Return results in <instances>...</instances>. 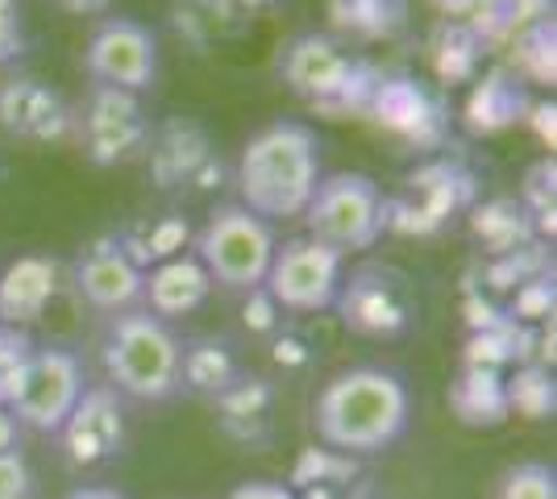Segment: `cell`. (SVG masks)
I'll return each instance as SVG.
<instances>
[{
  "label": "cell",
  "mask_w": 557,
  "mask_h": 499,
  "mask_svg": "<svg viewBox=\"0 0 557 499\" xmlns=\"http://www.w3.org/2000/svg\"><path fill=\"white\" fill-rule=\"evenodd\" d=\"M34 491H38V483H34V471H29L25 453H0V499H34Z\"/></svg>",
  "instance_id": "cell-31"
},
{
  "label": "cell",
  "mask_w": 557,
  "mask_h": 499,
  "mask_svg": "<svg viewBox=\"0 0 557 499\" xmlns=\"http://www.w3.org/2000/svg\"><path fill=\"white\" fill-rule=\"evenodd\" d=\"M0 129L22 142H63L75 134V109L50 84L34 75H17L0 84Z\"/></svg>",
  "instance_id": "cell-13"
},
{
  "label": "cell",
  "mask_w": 557,
  "mask_h": 499,
  "mask_svg": "<svg viewBox=\"0 0 557 499\" xmlns=\"http://www.w3.org/2000/svg\"><path fill=\"white\" fill-rule=\"evenodd\" d=\"M300 216L308 225V238L325 241L337 254L371 250L374 241L383 238V229L392 225L383 191L362 171H342V175L321 179Z\"/></svg>",
  "instance_id": "cell-5"
},
{
  "label": "cell",
  "mask_w": 557,
  "mask_h": 499,
  "mask_svg": "<svg viewBox=\"0 0 557 499\" xmlns=\"http://www.w3.org/2000/svg\"><path fill=\"white\" fill-rule=\"evenodd\" d=\"M433 4H437V9H442L445 17H470V13H474V4H479V0H433Z\"/></svg>",
  "instance_id": "cell-38"
},
{
  "label": "cell",
  "mask_w": 557,
  "mask_h": 499,
  "mask_svg": "<svg viewBox=\"0 0 557 499\" xmlns=\"http://www.w3.org/2000/svg\"><path fill=\"white\" fill-rule=\"evenodd\" d=\"M504 391H508V412H520L524 421H545L554 416L557 391L554 375L545 362H524L511 375H504Z\"/></svg>",
  "instance_id": "cell-24"
},
{
  "label": "cell",
  "mask_w": 557,
  "mask_h": 499,
  "mask_svg": "<svg viewBox=\"0 0 557 499\" xmlns=\"http://www.w3.org/2000/svg\"><path fill=\"white\" fill-rule=\"evenodd\" d=\"M29 358H34V337L25 329H13V325H0V404L4 408L22 383Z\"/></svg>",
  "instance_id": "cell-30"
},
{
  "label": "cell",
  "mask_w": 557,
  "mask_h": 499,
  "mask_svg": "<svg viewBox=\"0 0 557 499\" xmlns=\"http://www.w3.org/2000/svg\"><path fill=\"white\" fill-rule=\"evenodd\" d=\"M50 4H59L71 17H96V13H104L113 0H50Z\"/></svg>",
  "instance_id": "cell-36"
},
{
  "label": "cell",
  "mask_w": 557,
  "mask_h": 499,
  "mask_svg": "<svg viewBox=\"0 0 557 499\" xmlns=\"http://www.w3.org/2000/svg\"><path fill=\"white\" fill-rule=\"evenodd\" d=\"M242 316H246V329H255V333H278V325H283V321H278L283 309L267 296V287H255V291H250Z\"/></svg>",
  "instance_id": "cell-34"
},
{
  "label": "cell",
  "mask_w": 557,
  "mask_h": 499,
  "mask_svg": "<svg viewBox=\"0 0 557 499\" xmlns=\"http://www.w3.org/2000/svg\"><path fill=\"white\" fill-rule=\"evenodd\" d=\"M321 184V142L300 121H271L237 159L242 209L255 216H300Z\"/></svg>",
  "instance_id": "cell-2"
},
{
  "label": "cell",
  "mask_w": 557,
  "mask_h": 499,
  "mask_svg": "<svg viewBox=\"0 0 557 499\" xmlns=\"http://www.w3.org/2000/svg\"><path fill=\"white\" fill-rule=\"evenodd\" d=\"M71 466H100L125 450V404L113 387H84L79 404L59 428Z\"/></svg>",
  "instance_id": "cell-12"
},
{
  "label": "cell",
  "mask_w": 557,
  "mask_h": 499,
  "mask_svg": "<svg viewBox=\"0 0 557 499\" xmlns=\"http://www.w3.org/2000/svg\"><path fill=\"white\" fill-rule=\"evenodd\" d=\"M187 238H191V234H187L184 216H154V221H138V225H129V229L116 238V246L138 262V266H146V262L175 259V254L184 250Z\"/></svg>",
  "instance_id": "cell-22"
},
{
  "label": "cell",
  "mask_w": 557,
  "mask_h": 499,
  "mask_svg": "<svg viewBox=\"0 0 557 499\" xmlns=\"http://www.w3.org/2000/svg\"><path fill=\"white\" fill-rule=\"evenodd\" d=\"M367 113H374V117L383 121L387 129H395V134L420 138V129L433 121V100L420 92L412 79H379Z\"/></svg>",
  "instance_id": "cell-20"
},
{
  "label": "cell",
  "mask_w": 557,
  "mask_h": 499,
  "mask_svg": "<svg viewBox=\"0 0 557 499\" xmlns=\"http://www.w3.org/2000/svg\"><path fill=\"white\" fill-rule=\"evenodd\" d=\"M278 75L321 113H367L379 75L329 34H300L278 54Z\"/></svg>",
  "instance_id": "cell-4"
},
{
  "label": "cell",
  "mask_w": 557,
  "mask_h": 499,
  "mask_svg": "<svg viewBox=\"0 0 557 499\" xmlns=\"http://www.w3.org/2000/svg\"><path fill=\"white\" fill-rule=\"evenodd\" d=\"M349 499H371V496H349Z\"/></svg>",
  "instance_id": "cell-40"
},
{
  "label": "cell",
  "mask_w": 557,
  "mask_h": 499,
  "mask_svg": "<svg viewBox=\"0 0 557 499\" xmlns=\"http://www.w3.org/2000/svg\"><path fill=\"white\" fill-rule=\"evenodd\" d=\"M329 25L354 38V42H387L395 38L408 17H412V0H325Z\"/></svg>",
  "instance_id": "cell-17"
},
{
  "label": "cell",
  "mask_w": 557,
  "mask_h": 499,
  "mask_svg": "<svg viewBox=\"0 0 557 499\" xmlns=\"http://www.w3.org/2000/svg\"><path fill=\"white\" fill-rule=\"evenodd\" d=\"M216 404L225 412V428H230L233 437L255 441L258 437L255 425H267V412H271V387L262 379L237 375V383H230V387L216 396Z\"/></svg>",
  "instance_id": "cell-23"
},
{
  "label": "cell",
  "mask_w": 557,
  "mask_h": 499,
  "mask_svg": "<svg viewBox=\"0 0 557 499\" xmlns=\"http://www.w3.org/2000/svg\"><path fill=\"white\" fill-rule=\"evenodd\" d=\"M59 296V262L42 254H25L9 262L0 275V325L25 329L34 321H42L50 300Z\"/></svg>",
  "instance_id": "cell-15"
},
{
  "label": "cell",
  "mask_w": 557,
  "mask_h": 499,
  "mask_svg": "<svg viewBox=\"0 0 557 499\" xmlns=\"http://www.w3.org/2000/svg\"><path fill=\"white\" fill-rule=\"evenodd\" d=\"M358 475L354 458L337 450H304L296 458V471H292V491H308V487H349V478Z\"/></svg>",
  "instance_id": "cell-26"
},
{
  "label": "cell",
  "mask_w": 557,
  "mask_h": 499,
  "mask_svg": "<svg viewBox=\"0 0 557 499\" xmlns=\"http://www.w3.org/2000/svg\"><path fill=\"white\" fill-rule=\"evenodd\" d=\"M25 47V29H22V9L17 0H0V67L13 63Z\"/></svg>",
  "instance_id": "cell-33"
},
{
  "label": "cell",
  "mask_w": 557,
  "mask_h": 499,
  "mask_svg": "<svg viewBox=\"0 0 557 499\" xmlns=\"http://www.w3.org/2000/svg\"><path fill=\"white\" fill-rule=\"evenodd\" d=\"M104 371H109V387L116 396H129L141 404H159L171 400L184 383H180V358L184 346L171 333L166 321L154 312H121L109 337H104Z\"/></svg>",
  "instance_id": "cell-3"
},
{
  "label": "cell",
  "mask_w": 557,
  "mask_h": 499,
  "mask_svg": "<svg viewBox=\"0 0 557 499\" xmlns=\"http://www.w3.org/2000/svg\"><path fill=\"white\" fill-rule=\"evenodd\" d=\"M237 358L230 354V346L225 341H212V337H200V341H191L180 358V383H187L191 391H200V396H221L230 383H237Z\"/></svg>",
  "instance_id": "cell-21"
},
{
  "label": "cell",
  "mask_w": 557,
  "mask_h": 499,
  "mask_svg": "<svg viewBox=\"0 0 557 499\" xmlns=\"http://www.w3.org/2000/svg\"><path fill=\"white\" fill-rule=\"evenodd\" d=\"M275 234L271 225L242 204H221L196 234V259L209 271V279L233 287V291H255L262 287L271 259H275Z\"/></svg>",
  "instance_id": "cell-6"
},
{
  "label": "cell",
  "mask_w": 557,
  "mask_h": 499,
  "mask_svg": "<svg viewBox=\"0 0 557 499\" xmlns=\"http://www.w3.org/2000/svg\"><path fill=\"white\" fill-rule=\"evenodd\" d=\"M333 309L349 333L362 337H399L417 321V284L399 266L387 262H367L349 279H342Z\"/></svg>",
  "instance_id": "cell-7"
},
{
  "label": "cell",
  "mask_w": 557,
  "mask_h": 499,
  "mask_svg": "<svg viewBox=\"0 0 557 499\" xmlns=\"http://www.w3.org/2000/svg\"><path fill=\"white\" fill-rule=\"evenodd\" d=\"M84 387H88L84 362L71 350L47 346V350H34L22 383L9 400V412L17 416V425L34 428V433H59L71 416V408L79 404Z\"/></svg>",
  "instance_id": "cell-9"
},
{
  "label": "cell",
  "mask_w": 557,
  "mask_h": 499,
  "mask_svg": "<svg viewBox=\"0 0 557 499\" xmlns=\"http://www.w3.org/2000/svg\"><path fill=\"white\" fill-rule=\"evenodd\" d=\"M75 134L84 142V154L96 166H116V163H129L134 154L146 150V142H150V121H146L141 100L134 92L96 84V92L88 96L84 117H75Z\"/></svg>",
  "instance_id": "cell-11"
},
{
  "label": "cell",
  "mask_w": 557,
  "mask_h": 499,
  "mask_svg": "<svg viewBox=\"0 0 557 499\" xmlns=\"http://www.w3.org/2000/svg\"><path fill=\"white\" fill-rule=\"evenodd\" d=\"M474 234L487 241L495 254H516V246H524L533 234V221L516 200H495L474 216Z\"/></svg>",
  "instance_id": "cell-25"
},
{
  "label": "cell",
  "mask_w": 557,
  "mask_h": 499,
  "mask_svg": "<svg viewBox=\"0 0 557 499\" xmlns=\"http://www.w3.org/2000/svg\"><path fill=\"white\" fill-rule=\"evenodd\" d=\"M17 433H22L17 416H13L9 408L0 404V453H4V450H17Z\"/></svg>",
  "instance_id": "cell-37"
},
{
  "label": "cell",
  "mask_w": 557,
  "mask_h": 499,
  "mask_svg": "<svg viewBox=\"0 0 557 499\" xmlns=\"http://www.w3.org/2000/svg\"><path fill=\"white\" fill-rule=\"evenodd\" d=\"M516 67L536 79V84H554L557 59H554V17L524 25L516 34Z\"/></svg>",
  "instance_id": "cell-27"
},
{
  "label": "cell",
  "mask_w": 557,
  "mask_h": 499,
  "mask_svg": "<svg viewBox=\"0 0 557 499\" xmlns=\"http://www.w3.org/2000/svg\"><path fill=\"white\" fill-rule=\"evenodd\" d=\"M67 499H125V496L113 491V487H75Z\"/></svg>",
  "instance_id": "cell-39"
},
{
  "label": "cell",
  "mask_w": 557,
  "mask_h": 499,
  "mask_svg": "<svg viewBox=\"0 0 557 499\" xmlns=\"http://www.w3.org/2000/svg\"><path fill=\"white\" fill-rule=\"evenodd\" d=\"M225 499H300L292 487L283 483H271V478H250V483H237Z\"/></svg>",
  "instance_id": "cell-35"
},
{
  "label": "cell",
  "mask_w": 557,
  "mask_h": 499,
  "mask_svg": "<svg viewBox=\"0 0 557 499\" xmlns=\"http://www.w3.org/2000/svg\"><path fill=\"white\" fill-rule=\"evenodd\" d=\"M209 291H212V279L196 254H175V259L159 262V266L146 275V287H141V296L150 300L146 312H154L159 321L196 312L209 300Z\"/></svg>",
  "instance_id": "cell-16"
},
{
  "label": "cell",
  "mask_w": 557,
  "mask_h": 499,
  "mask_svg": "<svg viewBox=\"0 0 557 499\" xmlns=\"http://www.w3.org/2000/svg\"><path fill=\"white\" fill-rule=\"evenodd\" d=\"M408 412H412L408 387L392 371L354 366L321 387L312 404V425L329 450L362 458L395 446L408 428Z\"/></svg>",
  "instance_id": "cell-1"
},
{
  "label": "cell",
  "mask_w": 557,
  "mask_h": 499,
  "mask_svg": "<svg viewBox=\"0 0 557 499\" xmlns=\"http://www.w3.org/2000/svg\"><path fill=\"white\" fill-rule=\"evenodd\" d=\"M75 287L92 309L129 312L141 300L146 271L116 246V238H100L75 262Z\"/></svg>",
  "instance_id": "cell-14"
},
{
  "label": "cell",
  "mask_w": 557,
  "mask_h": 499,
  "mask_svg": "<svg viewBox=\"0 0 557 499\" xmlns=\"http://www.w3.org/2000/svg\"><path fill=\"white\" fill-rule=\"evenodd\" d=\"M549 312H554V284L549 279H529L511 304V316H524V321H545Z\"/></svg>",
  "instance_id": "cell-32"
},
{
  "label": "cell",
  "mask_w": 557,
  "mask_h": 499,
  "mask_svg": "<svg viewBox=\"0 0 557 499\" xmlns=\"http://www.w3.org/2000/svg\"><path fill=\"white\" fill-rule=\"evenodd\" d=\"M342 279H346V262L333 246L317 238H296L275 250L262 287L283 312H325L333 309Z\"/></svg>",
  "instance_id": "cell-8"
},
{
  "label": "cell",
  "mask_w": 557,
  "mask_h": 499,
  "mask_svg": "<svg viewBox=\"0 0 557 499\" xmlns=\"http://www.w3.org/2000/svg\"><path fill=\"white\" fill-rule=\"evenodd\" d=\"M449 408L458 421L470 428H495L504 425L508 412V391H504V371L491 366H462L458 383L449 387Z\"/></svg>",
  "instance_id": "cell-19"
},
{
  "label": "cell",
  "mask_w": 557,
  "mask_h": 499,
  "mask_svg": "<svg viewBox=\"0 0 557 499\" xmlns=\"http://www.w3.org/2000/svg\"><path fill=\"white\" fill-rule=\"evenodd\" d=\"M495 499H557V471L545 462L508 466L495 483Z\"/></svg>",
  "instance_id": "cell-29"
},
{
  "label": "cell",
  "mask_w": 557,
  "mask_h": 499,
  "mask_svg": "<svg viewBox=\"0 0 557 499\" xmlns=\"http://www.w3.org/2000/svg\"><path fill=\"white\" fill-rule=\"evenodd\" d=\"M529 113V92H524V79L508 67H495L491 75H483L474 84V96L466 104V117L470 129L479 134H495V129H508L516 121H524Z\"/></svg>",
  "instance_id": "cell-18"
},
{
  "label": "cell",
  "mask_w": 557,
  "mask_h": 499,
  "mask_svg": "<svg viewBox=\"0 0 557 499\" xmlns=\"http://www.w3.org/2000/svg\"><path fill=\"white\" fill-rule=\"evenodd\" d=\"M483 42H479V34L470 29L466 22H449L442 29V42H437V72L442 79L449 84H458V79H470L474 67H479V54H483Z\"/></svg>",
  "instance_id": "cell-28"
},
{
  "label": "cell",
  "mask_w": 557,
  "mask_h": 499,
  "mask_svg": "<svg viewBox=\"0 0 557 499\" xmlns=\"http://www.w3.org/2000/svg\"><path fill=\"white\" fill-rule=\"evenodd\" d=\"M84 63L96 84L138 96L159 79V42L134 17H104L88 38Z\"/></svg>",
  "instance_id": "cell-10"
}]
</instances>
